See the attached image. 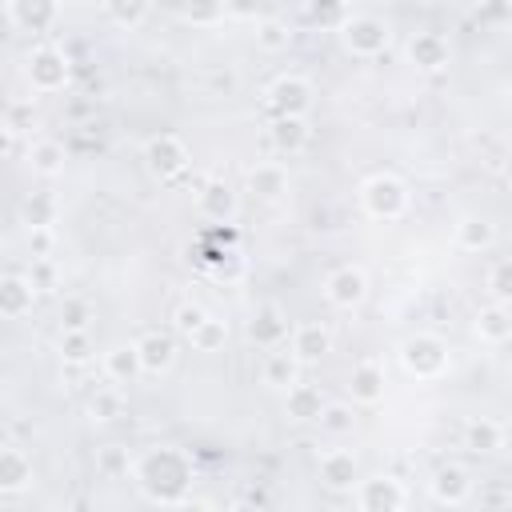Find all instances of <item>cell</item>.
I'll return each instance as SVG.
<instances>
[{"label":"cell","instance_id":"603a6c76","mask_svg":"<svg viewBox=\"0 0 512 512\" xmlns=\"http://www.w3.org/2000/svg\"><path fill=\"white\" fill-rule=\"evenodd\" d=\"M32 484V456L16 444H4L0 448V492L4 496H16Z\"/></svg>","mask_w":512,"mask_h":512},{"label":"cell","instance_id":"9a60e30c","mask_svg":"<svg viewBox=\"0 0 512 512\" xmlns=\"http://www.w3.org/2000/svg\"><path fill=\"white\" fill-rule=\"evenodd\" d=\"M60 20V0H8V24L20 32H48Z\"/></svg>","mask_w":512,"mask_h":512},{"label":"cell","instance_id":"e575fe53","mask_svg":"<svg viewBox=\"0 0 512 512\" xmlns=\"http://www.w3.org/2000/svg\"><path fill=\"white\" fill-rule=\"evenodd\" d=\"M484 288H488V296H492L496 304H508V308H512V256L492 260V268H488V276H484Z\"/></svg>","mask_w":512,"mask_h":512},{"label":"cell","instance_id":"ab89813d","mask_svg":"<svg viewBox=\"0 0 512 512\" xmlns=\"http://www.w3.org/2000/svg\"><path fill=\"white\" fill-rule=\"evenodd\" d=\"M316 424H320L324 432H332V436H344V432H352V424H356V412H352V404H340V400H328Z\"/></svg>","mask_w":512,"mask_h":512},{"label":"cell","instance_id":"ac0fdd59","mask_svg":"<svg viewBox=\"0 0 512 512\" xmlns=\"http://www.w3.org/2000/svg\"><path fill=\"white\" fill-rule=\"evenodd\" d=\"M428 492H432L436 504L456 508V504H468L472 500V480H468V472L460 464H440L432 472V480H428Z\"/></svg>","mask_w":512,"mask_h":512},{"label":"cell","instance_id":"74e56055","mask_svg":"<svg viewBox=\"0 0 512 512\" xmlns=\"http://www.w3.org/2000/svg\"><path fill=\"white\" fill-rule=\"evenodd\" d=\"M208 316H212V312H208L204 304H192V300H184V304H176V312H172V328H176V336L192 340V336H196V328H200Z\"/></svg>","mask_w":512,"mask_h":512},{"label":"cell","instance_id":"4316f807","mask_svg":"<svg viewBox=\"0 0 512 512\" xmlns=\"http://www.w3.org/2000/svg\"><path fill=\"white\" fill-rule=\"evenodd\" d=\"M472 328H476V336H480L484 344H504V340H512V308L492 300V304H484V308L476 312Z\"/></svg>","mask_w":512,"mask_h":512},{"label":"cell","instance_id":"60d3db41","mask_svg":"<svg viewBox=\"0 0 512 512\" xmlns=\"http://www.w3.org/2000/svg\"><path fill=\"white\" fill-rule=\"evenodd\" d=\"M72 328H92V304L84 296H64L60 304V332H72Z\"/></svg>","mask_w":512,"mask_h":512},{"label":"cell","instance_id":"d590c367","mask_svg":"<svg viewBox=\"0 0 512 512\" xmlns=\"http://www.w3.org/2000/svg\"><path fill=\"white\" fill-rule=\"evenodd\" d=\"M60 360L72 364V368H80V364L92 360V336H88V328L60 332Z\"/></svg>","mask_w":512,"mask_h":512},{"label":"cell","instance_id":"d6986e66","mask_svg":"<svg viewBox=\"0 0 512 512\" xmlns=\"http://www.w3.org/2000/svg\"><path fill=\"white\" fill-rule=\"evenodd\" d=\"M324 404H328V396L320 392V384L296 380V384L284 392V416L296 420V424H316L320 412H324Z\"/></svg>","mask_w":512,"mask_h":512},{"label":"cell","instance_id":"7dc6e473","mask_svg":"<svg viewBox=\"0 0 512 512\" xmlns=\"http://www.w3.org/2000/svg\"><path fill=\"white\" fill-rule=\"evenodd\" d=\"M484 508H508L512 504V492L508 488H480V496H476Z\"/></svg>","mask_w":512,"mask_h":512},{"label":"cell","instance_id":"ee69618b","mask_svg":"<svg viewBox=\"0 0 512 512\" xmlns=\"http://www.w3.org/2000/svg\"><path fill=\"white\" fill-rule=\"evenodd\" d=\"M52 248H56V232L52 228H28V252H32V260L52 256Z\"/></svg>","mask_w":512,"mask_h":512},{"label":"cell","instance_id":"3957f363","mask_svg":"<svg viewBox=\"0 0 512 512\" xmlns=\"http://www.w3.org/2000/svg\"><path fill=\"white\" fill-rule=\"evenodd\" d=\"M24 80H28V88L40 92V96L64 92L68 80H72V60H68V52L56 48V44H36V48L24 56Z\"/></svg>","mask_w":512,"mask_h":512},{"label":"cell","instance_id":"1f68e13d","mask_svg":"<svg viewBox=\"0 0 512 512\" xmlns=\"http://www.w3.org/2000/svg\"><path fill=\"white\" fill-rule=\"evenodd\" d=\"M104 4V16L116 24V28H140L152 12V0H100Z\"/></svg>","mask_w":512,"mask_h":512},{"label":"cell","instance_id":"44dd1931","mask_svg":"<svg viewBox=\"0 0 512 512\" xmlns=\"http://www.w3.org/2000/svg\"><path fill=\"white\" fill-rule=\"evenodd\" d=\"M136 348H140L144 376H164V372H172V364H176V340H172L168 332H144V336L136 340Z\"/></svg>","mask_w":512,"mask_h":512},{"label":"cell","instance_id":"5b68a950","mask_svg":"<svg viewBox=\"0 0 512 512\" xmlns=\"http://www.w3.org/2000/svg\"><path fill=\"white\" fill-rule=\"evenodd\" d=\"M336 36H340L344 52H352V56H380L392 40V28H388V20L364 12V16H348Z\"/></svg>","mask_w":512,"mask_h":512},{"label":"cell","instance_id":"c3c4849f","mask_svg":"<svg viewBox=\"0 0 512 512\" xmlns=\"http://www.w3.org/2000/svg\"><path fill=\"white\" fill-rule=\"evenodd\" d=\"M504 176H508V184H512V152H508V160H504Z\"/></svg>","mask_w":512,"mask_h":512},{"label":"cell","instance_id":"f35d334b","mask_svg":"<svg viewBox=\"0 0 512 512\" xmlns=\"http://www.w3.org/2000/svg\"><path fill=\"white\" fill-rule=\"evenodd\" d=\"M196 352H220L224 344H228V324L224 320H216V316H208L200 328H196V336L188 340Z\"/></svg>","mask_w":512,"mask_h":512},{"label":"cell","instance_id":"30bf717a","mask_svg":"<svg viewBox=\"0 0 512 512\" xmlns=\"http://www.w3.org/2000/svg\"><path fill=\"white\" fill-rule=\"evenodd\" d=\"M196 204H200V216L212 220V224H232L236 220V208H240V196L236 188L224 180V176H208L196 192Z\"/></svg>","mask_w":512,"mask_h":512},{"label":"cell","instance_id":"b9f144b4","mask_svg":"<svg viewBox=\"0 0 512 512\" xmlns=\"http://www.w3.org/2000/svg\"><path fill=\"white\" fill-rule=\"evenodd\" d=\"M132 460H136V456H128V448H120V444H108V448H100V456H96V468H100V476L116 480V476H128V472H132Z\"/></svg>","mask_w":512,"mask_h":512},{"label":"cell","instance_id":"4fadbf2b","mask_svg":"<svg viewBox=\"0 0 512 512\" xmlns=\"http://www.w3.org/2000/svg\"><path fill=\"white\" fill-rule=\"evenodd\" d=\"M248 340L256 344V348H280V344H288V336H292V328H288V316L280 312V304H260L256 312H252V320H248Z\"/></svg>","mask_w":512,"mask_h":512},{"label":"cell","instance_id":"ffe728a7","mask_svg":"<svg viewBox=\"0 0 512 512\" xmlns=\"http://www.w3.org/2000/svg\"><path fill=\"white\" fill-rule=\"evenodd\" d=\"M268 140H272V148L284 152V156L304 152L308 140H312L308 116H272V124H268Z\"/></svg>","mask_w":512,"mask_h":512},{"label":"cell","instance_id":"e0dca14e","mask_svg":"<svg viewBox=\"0 0 512 512\" xmlns=\"http://www.w3.org/2000/svg\"><path fill=\"white\" fill-rule=\"evenodd\" d=\"M300 368H304V360L292 352V344H280V348H268V352H264V364H260V380H264L268 388H280V392H288V388L300 380Z\"/></svg>","mask_w":512,"mask_h":512},{"label":"cell","instance_id":"f546056e","mask_svg":"<svg viewBox=\"0 0 512 512\" xmlns=\"http://www.w3.org/2000/svg\"><path fill=\"white\" fill-rule=\"evenodd\" d=\"M24 160H28V168L36 172V176H60L64 172V160H68V152H64V144L60 140H32L28 144V152H24Z\"/></svg>","mask_w":512,"mask_h":512},{"label":"cell","instance_id":"f6af8a7d","mask_svg":"<svg viewBox=\"0 0 512 512\" xmlns=\"http://www.w3.org/2000/svg\"><path fill=\"white\" fill-rule=\"evenodd\" d=\"M28 276L36 280V288H52V280H56L52 256H40V260H32V272H28Z\"/></svg>","mask_w":512,"mask_h":512},{"label":"cell","instance_id":"cb8c5ba5","mask_svg":"<svg viewBox=\"0 0 512 512\" xmlns=\"http://www.w3.org/2000/svg\"><path fill=\"white\" fill-rule=\"evenodd\" d=\"M288 344H292V352H296L304 364H316V360H324V356L332 352V332H328L324 324L308 320V324H296V328H292Z\"/></svg>","mask_w":512,"mask_h":512},{"label":"cell","instance_id":"f1b7e54d","mask_svg":"<svg viewBox=\"0 0 512 512\" xmlns=\"http://www.w3.org/2000/svg\"><path fill=\"white\" fill-rule=\"evenodd\" d=\"M464 448L476 452V456H492V452L504 448V428L492 416H472L464 424Z\"/></svg>","mask_w":512,"mask_h":512},{"label":"cell","instance_id":"9c48e42d","mask_svg":"<svg viewBox=\"0 0 512 512\" xmlns=\"http://www.w3.org/2000/svg\"><path fill=\"white\" fill-rule=\"evenodd\" d=\"M364 296H368V276H364V268L340 264V268H332V272L324 276V300H328L332 308L352 312V308L364 304Z\"/></svg>","mask_w":512,"mask_h":512},{"label":"cell","instance_id":"277c9868","mask_svg":"<svg viewBox=\"0 0 512 512\" xmlns=\"http://www.w3.org/2000/svg\"><path fill=\"white\" fill-rule=\"evenodd\" d=\"M400 368L412 376V380H440L448 368H452V356H448V344L436 336V332H416L400 344Z\"/></svg>","mask_w":512,"mask_h":512},{"label":"cell","instance_id":"7c38bea8","mask_svg":"<svg viewBox=\"0 0 512 512\" xmlns=\"http://www.w3.org/2000/svg\"><path fill=\"white\" fill-rule=\"evenodd\" d=\"M404 52H408V64L416 72H444L452 64V44L440 32H416Z\"/></svg>","mask_w":512,"mask_h":512},{"label":"cell","instance_id":"d6a6232c","mask_svg":"<svg viewBox=\"0 0 512 512\" xmlns=\"http://www.w3.org/2000/svg\"><path fill=\"white\" fill-rule=\"evenodd\" d=\"M180 16L196 28H212L228 16V0H180Z\"/></svg>","mask_w":512,"mask_h":512},{"label":"cell","instance_id":"ba28073f","mask_svg":"<svg viewBox=\"0 0 512 512\" xmlns=\"http://www.w3.org/2000/svg\"><path fill=\"white\" fill-rule=\"evenodd\" d=\"M352 500L360 512H400L408 504V488L396 476H360V484L352 488Z\"/></svg>","mask_w":512,"mask_h":512},{"label":"cell","instance_id":"d4e9b609","mask_svg":"<svg viewBox=\"0 0 512 512\" xmlns=\"http://www.w3.org/2000/svg\"><path fill=\"white\" fill-rule=\"evenodd\" d=\"M248 192L260 200H280L288 192V168L280 160H260L248 168Z\"/></svg>","mask_w":512,"mask_h":512},{"label":"cell","instance_id":"83f0119b","mask_svg":"<svg viewBox=\"0 0 512 512\" xmlns=\"http://www.w3.org/2000/svg\"><path fill=\"white\" fill-rule=\"evenodd\" d=\"M124 408H128L124 384H112V380H108V384H96L92 396H88V416H92L96 424H112V420H120Z\"/></svg>","mask_w":512,"mask_h":512},{"label":"cell","instance_id":"7bdbcfd3","mask_svg":"<svg viewBox=\"0 0 512 512\" xmlns=\"http://www.w3.org/2000/svg\"><path fill=\"white\" fill-rule=\"evenodd\" d=\"M32 124H36V108H32V100H8V108H4V132L24 136Z\"/></svg>","mask_w":512,"mask_h":512},{"label":"cell","instance_id":"8fae6325","mask_svg":"<svg viewBox=\"0 0 512 512\" xmlns=\"http://www.w3.org/2000/svg\"><path fill=\"white\" fill-rule=\"evenodd\" d=\"M316 476L332 492H352L360 484V460H356L352 448H328L320 456V464H316Z\"/></svg>","mask_w":512,"mask_h":512},{"label":"cell","instance_id":"4dcf8cb0","mask_svg":"<svg viewBox=\"0 0 512 512\" xmlns=\"http://www.w3.org/2000/svg\"><path fill=\"white\" fill-rule=\"evenodd\" d=\"M56 216H60V200H56L52 192H28V196L20 200V220H24V228H52Z\"/></svg>","mask_w":512,"mask_h":512},{"label":"cell","instance_id":"bcb514c9","mask_svg":"<svg viewBox=\"0 0 512 512\" xmlns=\"http://www.w3.org/2000/svg\"><path fill=\"white\" fill-rule=\"evenodd\" d=\"M228 16L232 20H260V0H228Z\"/></svg>","mask_w":512,"mask_h":512},{"label":"cell","instance_id":"5bb4252c","mask_svg":"<svg viewBox=\"0 0 512 512\" xmlns=\"http://www.w3.org/2000/svg\"><path fill=\"white\" fill-rule=\"evenodd\" d=\"M384 388H388V376H384V364L380 360H360L352 372H348V396L352 404L360 408H372L384 400Z\"/></svg>","mask_w":512,"mask_h":512},{"label":"cell","instance_id":"52a82bcc","mask_svg":"<svg viewBox=\"0 0 512 512\" xmlns=\"http://www.w3.org/2000/svg\"><path fill=\"white\" fill-rule=\"evenodd\" d=\"M264 108L272 116H308L312 108V84L296 72H284L276 76L268 88H264Z\"/></svg>","mask_w":512,"mask_h":512},{"label":"cell","instance_id":"7a4b0ae2","mask_svg":"<svg viewBox=\"0 0 512 512\" xmlns=\"http://www.w3.org/2000/svg\"><path fill=\"white\" fill-rule=\"evenodd\" d=\"M360 208H364V216H372V220H380V224H392V220H400V216L412 208V192H408V184H404L400 176H392V172H372V176L360 184Z\"/></svg>","mask_w":512,"mask_h":512},{"label":"cell","instance_id":"484cf974","mask_svg":"<svg viewBox=\"0 0 512 512\" xmlns=\"http://www.w3.org/2000/svg\"><path fill=\"white\" fill-rule=\"evenodd\" d=\"M452 244L460 252H488L496 244V228L484 216H460L456 228H452Z\"/></svg>","mask_w":512,"mask_h":512},{"label":"cell","instance_id":"2e32d148","mask_svg":"<svg viewBox=\"0 0 512 512\" xmlns=\"http://www.w3.org/2000/svg\"><path fill=\"white\" fill-rule=\"evenodd\" d=\"M36 280L32 276H20V272H8L0 280V316L4 320H24L36 304Z\"/></svg>","mask_w":512,"mask_h":512},{"label":"cell","instance_id":"6da1fadb","mask_svg":"<svg viewBox=\"0 0 512 512\" xmlns=\"http://www.w3.org/2000/svg\"><path fill=\"white\" fill-rule=\"evenodd\" d=\"M132 480L152 504H188V488L196 480L192 456L176 444H152L132 460Z\"/></svg>","mask_w":512,"mask_h":512},{"label":"cell","instance_id":"7402d4cb","mask_svg":"<svg viewBox=\"0 0 512 512\" xmlns=\"http://www.w3.org/2000/svg\"><path fill=\"white\" fill-rule=\"evenodd\" d=\"M104 380H112V384H132V380H140L144 376V364H140V348H136V340H128V344H112L108 352H104Z\"/></svg>","mask_w":512,"mask_h":512},{"label":"cell","instance_id":"8d00e7d4","mask_svg":"<svg viewBox=\"0 0 512 512\" xmlns=\"http://www.w3.org/2000/svg\"><path fill=\"white\" fill-rule=\"evenodd\" d=\"M308 20L316 28L340 32V24L348 20V0H308Z\"/></svg>","mask_w":512,"mask_h":512},{"label":"cell","instance_id":"8992f818","mask_svg":"<svg viewBox=\"0 0 512 512\" xmlns=\"http://www.w3.org/2000/svg\"><path fill=\"white\" fill-rule=\"evenodd\" d=\"M188 144L176 136V132H156V136H148V144H144V168L156 176V180H176V176H184V168H188Z\"/></svg>","mask_w":512,"mask_h":512},{"label":"cell","instance_id":"836d02e7","mask_svg":"<svg viewBox=\"0 0 512 512\" xmlns=\"http://www.w3.org/2000/svg\"><path fill=\"white\" fill-rule=\"evenodd\" d=\"M292 44V28L276 16H260L256 20V48L260 52H284Z\"/></svg>","mask_w":512,"mask_h":512}]
</instances>
